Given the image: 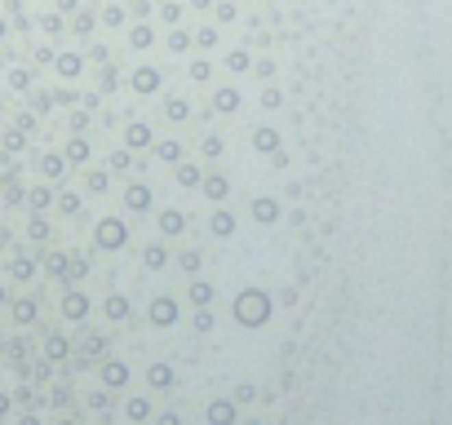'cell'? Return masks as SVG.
Returning <instances> with one entry per match:
<instances>
[{"label": "cell", "mask_w": 452, "mask_h": 425, "mask_svg": "<svg viewBox=\"0 0 452 425\" xmlns=\"http://www.w3.org/2000/svg\"><path fill=\"white\" fill-rule=\"evenodd\" d=\"M195 44H200V49H213V44H218V27H200V31H195Z\"/></svg>", "instance_id": "cell-28"}, {"label": "cell", "mask_w": 452, "mask_h": 425, "mask_svg": "<svg viewBox=\"0 0 452 425\" xmlns=\"http://www.w3.org/2000/svg\"><path fill=\"white\" fill-rule=\"evenodd\" d=\"M67 266H71V261L62 257V253H53V257H49V270H53V275H67Z\"/></svg>", "instance_id": "cell-46"}, {"label": "cell", "mask_w": 452, "mask_h": 425, "mask_svg": "<svg viewBox=\"0 0 452 425\" xmlns=\"http://www.w3.org/2000/svg\"><path fill=\"white\" fill-rule=\"evenodd\" d=\"M191 36H186V31H177V27H173V31H168V49H173V53H186V49H191Z\"/></svg>", "instance_id": "cell-26"}, {"label": "cell", "mask_w": 452, "mask_h": 425, "mask_svg": "<svg viewBox=\"0 0 452 425\" xmlns=\"http://www.w3.org/2000/svg\"><path fill=\"white\" fill-rule=\"evenodd\" d=\"M258 75H262V80H271V75H275V62L262 58V62H258Z\"/></svg>", "instance_id": "cell-54"}, {"label": "cell", "mask_w": 452, "mask_h": 425, "mask_svg": "<svg viewBox=\"0 0 452 425\" xmlns=\"http://www.w3.org/2000/svg\"><path fill=\"white\" fill-rule=\"evenodd\" d=\"M53 67H58L62 80H75V75L84 71V58H80V53H58V58H53Z\"/></svg>", "instance_id": "cell-8"}, {"label": "cell", "mask_w": 452, "mask_h": 425, "mask_svg": "<svg viewBox=\"0 0 452 425\" xmlns=\"http://www.w3.org/2000/svg\"><path fill=\"white\" fill-rule=\"evenodd\" d=\"M107 164H111V168H129V151H111Z\"/></svg>", "instance_id": "cell-51"}, {"label": "cell", "mask_w": 452, "mask_h": 425, "mask_svg": "<svg viewBox=\"0 0 452 425\" xmlns=\"http://www.w3.org/2000/svg\"><path fill=\"white\" fill-rule=\"evenodd\" d=\"M177 266H182V270H200V253H191V248L177 253Z\"/></svg>", "instance_id": "cell-40"}, {"label": "cell", "mask_w": 452, "mask_h": 425, "mask_svg": "<svg viewBox=\"0 0 452 425\" xmlns=\"http://www.w3.org/2000/svg\"><path fill=\"white\" fill-rule=\"evenodd\" d=\"M125 240H129V226L120 222V217H107V222H98V231H93V244L107 248V253L125 248Z\"/></svg>", "instance_id": "cell-2"}, {"label": "cell", "mask_w": 452, "mask_h": 425, "mask_svg": "<svg viewBox=\"0 0 452 425\" xmlns=\"http://www.w3.org/2000/svg\"><path fill=\"white\" fill-rule=\"evenodd\" d=\"M49 359H67V342L62 337H49Z\"/></svg>", "instance_id": "cell-45"}, {"label": "cell", "mask_w": 452, "mask_h": 425, "mask_svg": "<svg viewBox=\"0 0 452 425\" xmlns=\"http://www.w3.org/2000/svg\"><path fill=\"white\" fill-rule=\"evenodd\" d=\"M147 376H151V385H173V372H168L164 363H155V368H151Z\"/></svg>", "instance_id": "cell-31"}, {"label": "cell", "mask_w": 452, "mask_h": 425, "mask_svg": "<svg viewBox=\"0 0 452 425\" xmlns=\"http://www.w3.org/2000/svg\"><path fill=\"white\" fill-rule=\"evenodd\" d=\"M84 186H89L93 195H102V191L111 186V177H107V173H89V177H84Z\"/></svg>", "instance_id": "cell-30"}, {"label": "cell", "mask_w": 452, "mask_h": 425, "mask_svg": "<svg viewBox=\"0 0 452 425\" xmlns=\"http://www.w3.org/2000/svg\"><path fill=\"white\" fill-rule=\"evenodd\" d=\"M23 146H27L23 133H5V151H23Z\"/></svg>", "instance_id": "cell-49"}, {"label": "cell", "mask_w": 452, "mask_h": 425, "mask_svg": "<svg viewBox=\"0 0 452 425\" xmlns=\"http://www.w3.org/2000/svg\"><path fill=\"white\" fill-rule=\"evenodd\" d=\"M279 102H284V93H279V89H266V93H262V107H266V111H279Z\"/></svg>", "instance_id": "cell-42"}, {"label": "cell", "mask_w": 452, "mask_h": 425, "mask_svg": "<svg viewBox=\"0 0 452 425\" xmlns=\"http://www.w3.org/2000/svg\"><path fill=\"white\" fill-rule=\"evenodd\" d=\"M147 315H151V324H155V328H173L177 324V301L173 297H155Z\"/></svg>", "instance_id": "cell-3"}, {"label": "cell", "mask_w": 452, "mask_h": 425, "mask_svg": "<svg viewBox=\"0 0 452 425\" xmlns=\"http://www.w3.org/2000/svg\"><path fill=\"white\" fill-rule=\"evenodd\" d=\"M164 261H168V253L160 248V244H147V248H142V266L147 270H164Z\"/></svg>", "instance_id": "cell-15"}, {"label": "cell", "mask_w": 452, "mask_h": 425, "mask_svg": "<svg viewBox=\"0 0 452 425\" xmlns=\"http://www.w3.org/2000/svg\"><path fill=\"white\" fill-rule=\"evenodd\" d=\"M84 275H89V261H84V257H75L71 266H67V283H80Z\"/></svg>", "instance_id": "cell-29"}, {"label": "cell", "mask_w": 452, "mask_h": 425, "mask_svg": "<svg viewBox=\"0 0 452 425\" xmlns=\"http://www.w3.org/2000/svg\"><path fill=\"white\" fill-rule=\"evenodd\" d=\"M84 315H89V297H84V292H67V297H62V319L84 324Z\"/></svg>", "instance_id": "cell-4"}, {"label": "cell", "mask_w": 452, "mask_h": 425, "mask_svg": "<svg viewBox=\"0 0 452 425\" xmlns=\"http://www.w3.org/2000/svg\"><path fill=\"white\" fill-rule=\"evenodd\" d=\"M9 89H32V71H9Z\"/></svg>", "instance_id": "cell-39"}, {"label": "cell", "mask_w": 452, "mask_h": 425, "mask_svg": "<svg viewBox=\"0 0 452 425\" xmlns=\"http://www.w3.org/2000/svg\"><path fill=\"white\" fill-rule=\"evenodd\" d=\"M226 67H231V71H249V49H235L231 58H226Z\"/></svg>", "instance_id": "cell-34"}, {"label": "cell", "mask_w": 452, "mask_h": 425, "mask_svg": "<svg viewBox=\"0 0 452 425\" xmlns=\"http://www.w3.org/2000/svg\"><path fill=\"white\" fill-rule=\"evenodd\" d=\"M209 421L226 425V421H231V403H213V408H209Z\"/></svg>", "instance_id": "cell-38"}, {"label": "cell", "mask_w": 452, "mask_h": 425, "mask_svg": "<svg viewBox=\"0 0 452 425\" xmlns=\"http://www.w3.org/2000/svg\"><path fill=\"white\" fill-rule=\"evenodd\" d=\"M58 209L67 213V217H75V213L84 209V204H80V195H71V191H67V195H58Z\"/></svg>", "instance_id": "cell-27"}, {"label": "cell", "mask_w": 452, "mask_h": 425, "mask_svg": "<svg viewBox=\"0 0 452 425\" xmlns=\"http://www.w3.org/2000/svg\"><path fill=\"white\" fill-rule=\"evenodd\" d=\"M200 186H204V195H209L213 204H222L226 195H231V182H226V177H204Z\"/></svg>", "instance_id": "cell-11"}, {"label": "cell", "mask_w": 452, "mask_h": 425, "mask_svg": "<svg viewBox=\"0 0 452 425\" xmlns=\"http://www.w3.org/2000/svg\"><path fill=\"white\" fill-rule=\"evenodd\" d=\"M116 84H120V75L111 71V67H102V75H98V89H102V93H111Z\"/></svg>", "instance_id": "cell-35"}, {"label": "cell", "mask_w": 452, "mask_h": 425, "mask_svg": "<svg viewBox=\"0 0 452 425\" xmlns=\"http://www.w3.org/2000/svg\"><path fill=\"white\" fill-rule=\"evenodd\" d=\"M62 159H67V164H84V159H89V142H67V151H62Z\"/></svg>", "instance_id": "cell-19"}, {"label": "cell", "mask_w": 452, "mask_h": 425, "mask_svg": "<svg viewBox=\"0 0 452 425\" xmlns=\"http://www.w3.org/2000/svg\"><path fill=\"white\" fill-rule=\"evenodd\" d=\"M58 9H62V14H75V9H80V0H58Z\"/></svg>", "instance_id": "cell-56"}, {"label": "cell", "mask_w": 452, "mask_h": 425, "mask_svg": "<svg viewBox=\"0 0 452 425\" xmlns=\"http://www.w3.org/2000/svg\"><path fill=\"white\" fill-rule=\"evenodd\" d=\"M155 155L164 159V164H182V142H160Z\"/></svg>", "instance_id": "cell-21"}, {"label": "cell", "mask_w": 452, "mask_h": 425, "mask_svg": "<svg viewBox=\"0 0 452 425\" xmlns=\"http://www.w3.org/2000/svg\"><path fill=\"white\" fill-rule=\"evenodd\" d=\"M14 319H18V324H36V301L23 297V301L14 306Z\"/></svg>", "instance_id": "cell-25"}, {"label": "cell", "mask_w": 452, "mask_h": 425, "mask_svg": "<svg viewBox=\"0 0 452 425\" xmlns=\"http://www.w3.org/2000/svg\"><path fill=\"white\" fill-rule=\"evenodd\" d=\"M102 310H107V319H129V301L120 297V292H111V297H107V306H102Z\"/></svg>", "instance_id": "cell-20"}, {"label": "cell", "mask_w": 452, "mask_h": 425, "mask_svg": "<svg viewBox=\"0 0 452 425\" xmlns=\"http://www.w3.org/2000/svg\"><path fill=\"white\" fill-rule=\"evenodd\" d=\"M191 306H195V310H209V306H213V283H204V279L191 283Z\"/></svg>", "instance_id": "cell-12"}, {"label": "cell", "mask_w": 452, "mask_h": 425, "mask_svg": "<svg viewBox=\"0 0 452 425\" xmlns=\"http://www.w3.org/2000/svg\"><path fill=\"white\" fill-rule=\"evenodd\" d=\"M213 111H222V116H226V111H240V93H235V89H218V93H213Z\"/></svg>", "instance_id": "cell-14"}, {"label": "cell", "mask_w": 452, "mask_h": 425, "mask_svg": "<svg viewBox=\"0 0 452 425\" xmlns=\"http://www.w3.org/2000/svg\"><path fill=\"white\" fill-rule=\"evenodd\" d=\"M125 209H129V213H147V209H151V186H147V182H134V186L125 191Z\"/></svg>", "instance_id": "cell-5"}, {"label": "cell", "mask_w": 452, "mask_h": 425, "mask_svg": "<svg viewBox=\"0 0 452 425\" xmlns=\"http://www.w3.org/2000/svg\"><path fill=\"white\" fill-rule=\"evenodd\" d=\"M177 182H182V186H200L204 173H200L195 164H177Z\"/></svg>", "instance_id": "cell-24"}, {"label": "cell", "mask_w": 452, "mask_h": 425, "mask_svg": "<svg viewBox=\"0 0 452 425\" xmlns=\"http://www.w3.org/2000/svg\"><path fill=\"white\" fill-rule=\"evenodd\" d=\"M218 18H222V23H231V18H235V5H226V0H222V5H218Z\"/></svg>", "instance_id": "cell-55"}, {"label": "cell", "mask_w": 452, "mask_h": 425, "mask_svg": "<svg viewBox=\"0 0 452 425\" xmlns=\"http://www.w3.org/2000/svg\"><path fill=\"white\" fill-rule=\"evenodd\" d=\"M151 40H155V31H151V27H147V23H138V27H134V31H129V44H134V49H147V44H151Z\"/></svg>", "instance_id": "cell-22"}, {"label": "cell", "mask_w": 452, "mask_h": 425, "mask_svg": "<svg viewBox=\"0 0 452 425\" xmlns=\"http://www.w3.org/2000/svg\"><path fill=\"white\" fill-rule=\"evenodd\" d=\"M191 5H195V9H209V5H213V0H191Z\"/></svg>", "instance_id": "cell-58"}, {"label": "cell", "mask_w": 452, "mask_h": 425, "mask_svg": "<svg viewBox=\"0 0 452 425\" xmlns=\"http://www.w3.org/2000/svg\"><path fill=\"white\" fill-rule=\"evenodd\" d=\"M27 204H32L36 213H40V209H49V204H53V191H49V186H36V191L27 195Z\"/></svg>", "instance_id": "cell-23"}, {"label": "cell", "mask_w": 452, "mask_h": 425, "mask_svg": "<svg viewBox=\"0 0 452 425\" xmlns=\"http://www.w3.org/2000/svg\"><path fill=\"white\" fill-rule=\"evenodd\" d=\"M53 107V93H36V111H49Z\"/></svg>", "instance_id": "cell-52"}, {"label": "cell", "mask_w": 452, "mask_h": 425, "mask_svg": "<svg viewBox=\"0 0 452 425\" xmlns=\"http://www.w3.org/2000/svg\"><path fill=\"white\" fill-rule=\"evenodd\" d=\"M160 18L177 27V18H182V5H173V0H168V5H160Z\"/></svg>", "instance_id": "cell-41"}, {"label": "cell", "mask_w": 452, "mask_h": 425, "mask_svg": "<svg viewBox=\"0 0 452 425\" xmlns=\"http://www.w3.org/2000/svg\"><path fill=\"white\" fill-rule=\"evenodd\" d=\"M279 142L284 138H279L275 129H258V133H253V146H258L262 155H279Z\"/></svg>", "instance_id": "cell-9"}, {"label": "cell", "mask_w": 452, "mask_h": 425, "mask_svg": "<svg viewBox=\"0 0 452 425\" xmlns=\"http://www.w3.org/2000/svg\"><path fill=\"white\" fill-rule=\"evenodd\" d=\"M191 324H195V333H209V328H213V310H195Z\"/></svg>", "instance_id": "cell-32"}, {"label": "cell", "mask_w": 452, "mask_h": 425, "mask_svg": "<svg viewBox=\"0 0 452 425\" xmlns=\"http://www.w3.org/2000/svg\"><path fill=\"white\" fill-rule=\"evenodd\" d=\"M84 125H89V116H84V111H75V116H71V129H75V133H84Z\"/></svg>", "instance_id": "cell-53"}, {"label": "cell", "mask_w": 452, "mask_h": 425, "mask_svg": "<svg viewBox=\"0 0 452 425\" xmlns=\"http://www.w3.org/2000/svg\"><path fill=\"white\" fill-rule=\"evenodd\" d=\"M32 240H49V222L45 217H32Z\"/></svg>", "instance_id": "cell-44"}, {"label": "cell", "mask_w": 452, "mask_h": 425, "mask_svg": "<svg viewBox=\"0 0 452 425\" xmlns=\"http://www.w3.org/2000/svg\"><path fill=\"white\" fill-rule=\"evenodd\" d=\"M209 75H213L209 58H195V62H191V80H209Z\"/></svg>", "instance_id": "cell-37"}, {"label": "cell", "mask_w": 452, "mask_h": 425, "mask_svg": "<svg viewBox=\"0 0 452 425\" xmlns=\"http://www.w3.org/2000/svg\"><path fill=\"white\" fill-rule=\"evenodd\" d=\"M102 381H107V385H125V381H129V368H125V363H116V359H111V363L102 368Z\"/></svg>", "instance_id": "cell-18"}, {"label": "cell", "mask_w": 452, "mask_h": 425, "mask_svg": "<svg viewBox=\"0 0 452 425\" xmlns=\"http://www.w3.org/2000/svg\"><path fill=\"white\" fill-rule=\"evenodd\" d=\"M222 151H226V146H222V138H209V142H204V155H209V159H218Z\"/></svg>", "instance_id": "cell-47"}, {"label": "cell", "mask_w": 452, "mask_h": 425, "mask_svg": "<svg viewBox=\"0 0 452 425\" xmlns=\"http://www.w3.org/2000/svg\"><path fill=\"white\" fill-rule=\"evenodd\" d=\"M32 275H36V266H32L27 257H18V261H14V279H32Z\"/></svg>", "instance_id": "cell-43"}, {"label": "cell", "mask_w": 452, "mask_h": 425, "mask_svg": "<svg viewBox=\"0 0 452 425\" xmlns=\"http://www.w3.org/2000/svg\"><path fill=\"white\" fill-rule=\"evenodd\" d=\"M209 226H213V235H218V240H226V235H235V217H231V213H222V209L209 217Z\"/></svg>", "instance_id": "cell-16"}, {"label": "cell", "mask_w": 452, "mask_h": 425, "mask_svg": "<svg viewBox=\"0 0 452 425\" xmlns=\"http://www.w3.org/2000/svg\"><path fill=\"white\" fill-rule=\"evenodd\" d=\"M129 84H134V93H142V98H147V93L160 89V71L155 67H142V71H134V80H129Z\"/></svg>", "instance_id": "cell-7"}, {"label": "cell", "mask_w": 452, "mask_h": 425, "mask_svg": "<svg viewBox=\"0 0 452 425\" xmlns=\"http://www.w3.org/2000/svg\"><path fill=\"white\" fill-rule=\"evenodd\" d=\"M0 36H9V23H5V18H0Z\"/></svg>", "instance_id": "cell-59"}, {"label": "cell", "mask_w": 452, "mask_h": 425, "mask_svg": "<svg viewBox=\"0 0 452 425\" xmlns=\"http://www.w3.org/2000/svg\"><path fill=\"white\" fill-rule=\"evenodd\" d=\"M5 301H9V288H5V283H0V306H5Z\"/></svg>", "instance_id": "cell-57"}, {"label": "cell", "mask_w": 452, "mask_h": 425, "mask_svg": "<svg viewBox=\"0 0 452 425\" xmlns=\"http://www.w3.org/2000/svg\"><path fill=\"white\" fill-rule=\"evenodd\" d=\"M235 319H240L244 328H262V324L271 319V292L244 288L240 297H235Z\"/></svg>", "instance_id": "cell-1"}, {"label": "cell", "mask_w": 452, "mask_h": 425, "mask_svg": "<svg viewBox=\"0 0 452 425\" xmlns=\"http://www.w3.org/2000/svg\"><path fill=\"white\" fill-rule=\"evenodd\" d=\"M75 31L89 36V31H93V18H89V14H75Z\"/></svg>", "instance_id": "cell-50"}, {"label": "cell", "mask_w": 452, "mask_h": 425, "mask_svg": "<svg viewBox=\"0 0 452 425\" xmlns=\"http://www.w3.org/2000/svg\"><path fill=\"white\" fill-rule=\"evenodd\" d=\"M147 412H151V408H147V399H134V403H129V417H134V421H142Z\"/></svg>", "instance_id": "cell-48"}, {"label": "cell", "mask_w": 452, "mask_h": 425, "mask_svg": "<svg viewBox=\"0 0 452 425\" xmlns=\"http://www.w3.org/2000/svg\"><path fill=\"white\" fill-rule=\"evenodd\" d=\"M40 168H45V177H58V173H62V155H45Z\"/></svg>", "instance_id": "cell-36"}, {"label": "cell", "mask_w": 452, "mask_h": 425, "mask_svg": "<svg viewBox=\"0 0 452 425\" xmlns=\"http://www.w3.org/2000/svg\"><path fill=\"white\" fill-rule=\"evenodd\" d=\"M164 116L173 120V125H182V120H191V102H182V98H168V107H164Z\"/></svg>", "instance_id": "cell-17"}, {"label": "cell", "mask_w": 452, "mask_h": 425, "mask_svg": "<svg viewBox=\"0 0 452 425\" xmlns=\"http://www.w3.org/2000/svg\"><path fill=\"white\" fill-rule=\"evenodd\" d=\"M151 142H155L151 125H129V129H125V146H129V151H147Z\"/></svg>", "instance_id": "cell-6"}, {"label": "cell", "mask_w": 452, "mask_h": 425, "mask_svg": "<svg viewBox=\"0 0 452 425\" xmlns=\"http://www.w3.org/2000/svg\"><path fill=\"white\" fill-rule=\"evenodd\" d=\"M102 23H107V27H120V23H125V9H120V5H107V9H102Z\"/></svg>", "instance_id": "cell-33"}, {"label": "cell", "mask_w": 452, "mask_h": 425, "mask_svg": "<svg viewBox=\"0 0 452 425\" xmlns=\"http://www.w3.org/2000/svg\"><path fill=\"white\" fill-rule=\"evenodd\" d=\"M160 231H164V235H182V231H186V217L177 213V209L160 213Z\"/></svg>", "instance_id": "cell-13"}, {"label": "cell", "mask_w": 452, "mask_h": 425, "mask_svg": "<svg viewBox=\"0 0 452 425\" xmlns=\"http://www.w3.org/2000/svg\"><path fill=\"white\" fill-rule=\"evenodd\" d=\"M253 217H258L262 226H271V222L279 217V204L271 200V195H262V200H253Z\"/></svg>", "instance_id": "cell-10"}]
</instances>
